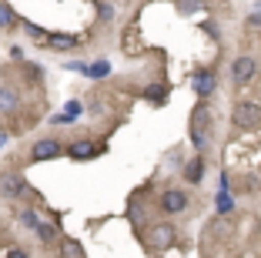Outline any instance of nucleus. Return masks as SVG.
<instances>
[{"instance_id":"nucleus-1","label":"nucleus","mask_w":261,"mask_h":258,"mask_svg":"<svg viewBox=\"0 0 261 258\" xmlns=\"http://www.w3.org/2000/svg\"><path fill=\"white\" fill-rule=\"evenodd\" d=\"M207 137H211V111H207V104H198L191 111V145L204 151Z\"/></svg>"},{"instance_id":"nucleus-2","label":"nucleus","mask_w":261,"mask_h":258,"mask_svg":"<svg viewBox=\"0 0 261 258\" xmlns=\"http://www.w3.org/2000/svg\"><path fill=\"white\" fill-rule=\"evenodd\" d=\"M231 124L238 131H251L261 124V107L254 101H238V104L231 107Z\"/></svg>"},{"instance_id":"nucleus-3","label":"nucleus","mask_w":261,"mask_h":258,"mask_svg":"<svg viewBox=\"0 0 261 258\" xmlns=\"http://www.w3.org/2000/svg\"><path fill=\"white\" fill-rule=\"evenodd\" d=\"M174 242H177V228L174 225H154L151 231H147V245H151V251H168V248H174Z\"/></svg>"},{"instance_id":"nucleus-4","label":"nucleus","mask_w":261,"mask_h":258,"mask_svg":"<svg viewBox=\"0 0 261 258\" xmlns=\"http://www.w3.org/2000/svg\"><path fill=\"white\" fill-rule=\"evenodd\" d=\"M23 195H31L23 175H14V171L0 175V198H23Z\"/></svg>"},{"instance_id":"nucleus-5","label":"nucleus","mask_w":261,"mask_h":258,"mask_svg":"<svg viewBox=\"0 0 261 258\" xmlns=\"http://www.w3.org/2000/svg\"><path fill=\"white\" fill-rule=\"evenodd\" d=\"M231 77H234V84H251L254 77H258V61H254V57H234Z\"/></svg>"},{"instance_id":"nucleus-6","label":"nucleus","mask_w":261,"mask_h":258,"mask_svg":"<svg viewBox=\"0 0 261 258\" xmlns=\"http://www.w3.org/2000/svg\"><path fill=\"white\" fill-rule=\"evenodd\" d=\"M185 208H188V195L181 188H168L161 195V212L164 215H181Z\"/></svg>"},{"instance_id":"nucleus-7","label":"nucleus","mask_w":261,"mask_h":258,"mask_svg":"<svg viewBox=\"0 0 261 258\" xmlns=\"http://www.w3.org/2000/svg\"><path fill=\"white\" fill-rule=\"evenodd\" d=\"M64 148H61V141H54V137H44V141H37V145L31 148V158L34 161H50V158H57Z\"/></svg>"},{"instance_id":"nucleus-8","label":"nucleus","mask_w":261,"mask_h":258,"mask_svg":"<svg viewBox=\"0 0 261 258\" xmlns=\"http://www.w3.org/2000/svg\"><path fill=\"white\" fill-rule=\"evenodd\" d=\"M20 107V91L14 84H0V114H14Z\"/></svg>"},{"instance_id":"nucleus-9","label":"nucleus","mask_w":261,"mask_h":258,"mask_svg":"<svg viewBox=\"0 0 261 258\" xmlns=\"http://www.w3.org/2000/svg\"><path fill=\"white\" fill-rule=\"evenodd\" d=\"M100 154V145L97 141H77V145H70V158L74 161H91Z\"/></svg>"},{"instance_id":"nucleus-10","label":"nucleus","mask_w":261,"mask_h":258,"mask_svg":"<svg viewBox=\"0 0 261 258\" xmlns=\"http://www.w3.org/2000/svg\"><path fill=\"white\" fill-rule=\"evenodd\" d=\"M194 91H198L201 101H204L207 94H215V74H211V71H198V74H194Z\"/></svg>"},{"instance_id":"nucleus-11","label":"nucleus","mask_w":261,"mask_h":258,"mask_svg":"<svg viewBox=\"0 0 261 258\" xmlns=\"http://www.w3.org/2000/svg\"><path fill=\"white\" fill-rule=\"evenodd\" d=\"M47 44L57 47V51H77V44H81V40L70 37V34H47Z\"/></svg>"},{"instance_id":"nucleus-12","label":"nucleus","mask_w":261,"mask_h":258,"mask_svg":"<svg viewBox=\"0 0 261 258\" xmlns=\"http://www.w3.org/2000/svg\"><path fill=\"white\" fill-rule=\"evenodd\" d=\"M17 221H20L23 228H31V231H37V228H40L37 212H31V208H20V212H17Z\"/></svg>"},{"instance_id":"nucleus-13","label":"nucleus","mask_w":261,"mask_h":258,"mask_svg":"<svg viewBox=\"0 0 261 258\" xmlns=\"http://www.w3.org/2000/svg\"><path fill=\"white\" fill-rule=\"evenodd\" d=\"M201 171H204V161H201V158H191V165L185 168V178L194 184V181H201Z\"/></svg>"},{"instance_id":"nucleus-14","label":"nucleus","mask_w":261,"mask_h":258,"mask_svg":"<svg viewBox=\"0 0 261 258\" xmlns=\"http://www.w3.org/2000/svg\"><path fill=\"white\" fill-rule=\"evenodd\" d=\"M61 251L67 258H81V255H84V248H81L77 242H70V238H64V242H61Z\"/></svg>"},{"instance_id":"nucleus-15","label":"nucleus","mask_w":261,"mask_h":258,"mask_svg":"<svg viewBox=\"0 0 261 258\" xmlns=\"http://www.w3.org/2000/svg\"><path fill=\"white\" fill-rule=\"evenodd\" d=\"M108 71H111V64H108V61H97V64H91L84 74H87V77H108Z\"/></svg>"},{"instance_id":"nucleus-16","label":"nucleus","mask_w":261,"mask_h":258,"mask_svg":"<svg viewBox=\"0 0 261 258\" xmlns=\"http://www.w3.org/2000/svg\"><path fill=\"white\" fill-rule=\"evenodd\" d=\"M144 98H147V101H158V104H161V101L168 98V91H164V87H158V84H151V87L144 91Z\"/></svg>"},{"instance_id":"nucleus-17","label":"nucleus","mask_w":261,"mask_h":258,"mask_svg":"<svg viewBox=\"0 0 261 258\" xmlns=\"http://www.w3.org/2000/svg\"><path fill=\"white\" fill-rule=\"evenodd\" d=\"M0 27H14V14L7 4H0Z\"/></svg>"},{"instance_id":"nucleus-18","label":"nucleus","mask_w":261,"mask_h":258,"mask_svg":"<svg viewBox=\"0 0 261 258\" xmlns=\"http://www.w3.org/2000/svg\"><path fill=\"white\" fill-rule=\"evenodd\" d=\"M37 235H40V242H47V245H50V242H54V228H50V225H44V221H40Z\"/></svg>"},{"instance_id":"nucleus-19","label":"nucleus","mask_w":261,"mask_h":258,"mask_svg":"<svg viewBox=\"0 0 261 258\" xmlns=\"http://www.w3.org/2000/svg\"><path fill=\"white\" fill-rule=\"evenodd\" d=\"M218 208H221V215H228L231 208H234V205H231V198L224 195V191H221V198H218Z\"/></svg>"},{"instance_id":"nucleus-20","label":"nucleus","mask_w":261,"mask_h":258,"mask_svg":"<svg viewBox=\"0 0 261 258\" xmlns=\"http://www.w3.org/2000/svg\"><path fill=\"white\" fill-rule=\"evenodd\" d=\"M248 24H251V27H261V7H258V10H254V14H251V17H248Z\"/></svg>"},{"instance_id":"nucleus-21","label":"nucleus","mask_w":261,"mask_h":258,"mask_svg":"<svg viewBox=\"0 0 261 258\" xmlns=\"http://www.w3.org/2000/svg\"><path fill=\"white\" fill-rule=\"evenodd\" d=\"M4 141H7V134H4V131H0V148H4Z\"/></svg>"}]
</instances>
